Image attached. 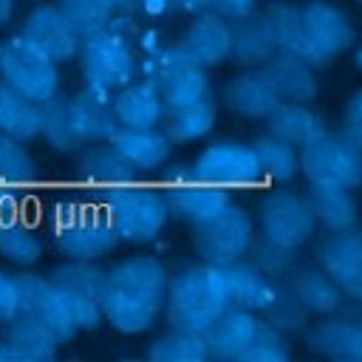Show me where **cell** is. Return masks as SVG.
Listing matches in <instances>:
<instances>
[{"instance_id": "1", "label": "cell", "mask_w": 362, "mask_h": 362, "mask_svg": "<svg viewBox=\"0 0 362 362\" xmlns=\"http://www.w3.org/2000/svg\"><path fill=\"white\" fill-rule=\"evenodd\" d=\"M170 272L158 257L130 255L107 269V283L102 294L105 322L119 334H144L156 325L164 311L170 291Z\"/></svg>"}, {"instance_id": "2", "label": "cell", "mask_w": 362, "mask_h": 362, "mask_svg": "<svg viewBox=\"0 0 362 362\" xmlns=\"http://www.w3.org/2000/svg\"><path fill=\"white\" fill-rule=\"evenodd\" d=\"M232 305L223 266L221 263H192L170 280L164 314L170 328L206 334L209 325Z\"/></svg>"}, {"instance_id": "3", "label": "cell", "mask_w": 362, "mask_h": 362, "mask_svg": "<svg viewBox=\"0 0 362 362\" xmlns=\"http://www.w3.org/2000/svg\"><path fill=\"white\" fill-rule=\"evenodd\" d=\"M141 34L136 28V14H119L116 23L93 37H88L79 48V71L82 79L93 88L116 93L127 82L141 74Z\"/></svg>"}, {"instance_id": "4", "label": "cell", "mask_w": 362, "mask_h": 362, "mask_svg": "<svg viewBox=\"0 0 362 362\" xmlns=\"http://www.w3.org/2000/svg\"><path fill=\"white\" fill-rule=\"evenodd\" d=\"M141 74L147 82L156 85V90L164 96L167 107L201 102L212 96L209 74L201 62H195L178 42L167 45L156 34H141Z\"/></svg>"}, {"instance_id": "5", "label": "cell", "mask_w": 362, "mask_h": 362, "mask_svg": "<svg viewBox=\"0 0 362 362\" xmlns=\"http://www.w3.org/2000/svg\"><path fill=\"white\" fill-rule=\"evenodd\" d=\"M113 229L119 232V238L124 243L133 246H144L161 238V232L167 229V221L173 218L167 195L153 184H122L116 189H110L102 201Z\"/></svg>"}, {"instance_id": "6", "label": "cell", "mask_w": 362, "mask_h": 362, "mask_svg": "<svg viewBox=\"0 0 362 362\" xmlns=\"http://www.w3.org/2000/svg\"><path fill=\"white\" fill-rule=\"evenodd\" d=\"M192 249L206 263H235L255 246V218L235 198L221 201L201 218L187 223Z\"/></svg>"}, {"instance_id": "7", "label": "cell", "mask_w": 362, "mask_h": 362, "mask_svg": "<svg viewBox=\"0 0 362 362\" xmlns=\"http://www.w3.org/2000/svg\"><path fill=\"white\" fill-rule=\"evenodd\" d=\"M119 240L122 238L99 201L74 204L54 226V246L68 260H102L119 246Z\"/></svg>"}, {"instance_id": "8", "label": "cell", "mask_w": 362, "mask_h": 362, "mask_svg": "<svg viewBox=\"0 0 362 362\" xmlns=\"http://www.w3.org/2000/svg\"><path fill=\"white\" fill-rule=\"evenodd\" d=\"M0 79L40 105L59 96L57 62L23 34L6 37L0 42Z\"/></svg>"}, {"instance_id": "9", "label": "cell", "mask_w": 362, "mask_h": 362, "mask_svg": "<svg viewBox=\"0 0 362 362\" xmlns=\"http://www.w3.org/2000/svg\"><path fill=\"white\" fill-rule=\"evenodd\" d=\"M48 277L57 286V291L62 294L79 334L96 331L105 322L102 294H105V283H107V269H99L96 260H68L65 257V263L54 266L48 272Z\"/></svg>"}, {"instance_id": "10", "label": "cell", "mask_w": 362, "mask_h": 362, "mask_svg": "<svg viewBox=\"0 0 362 362\" xmlns=\"http://www.w3.org/2000/svg\"><path fill=\"white\" fill-rule=\"evenodd\" d=\"M300 173L308 184L362 187V150L339 130L325 133L300 150Z\"/></svg>"}, {"instance_id": "11", "label": "cell", "mask_w": 362, "mask_h": 362, "mask_svg": "<svg viewBox=\"0 0 362 362\" xmlns=\"http://www.w3.org/2000/svg\"><path fill=\"white\" fill-rule=\"evenodd\" d=\"M192 170L201 181L223 192H243V189H257L266 184L255 147L243 141H215L204 147Z\"/></svg>"}, {"instance_id": "12", "label": "cell", "mask_w": 362, "mask_h": 362, "mask_svg": "<svg viewBox=\"0 0 362 362\" xmlns=\"http://www.w3.org/2000/svg\"><path fill=\"white\" fill-rule=\"evenodd\" d=\"M257 226H260V238H266L269 243L283 246L288 252H300L311 240L320 223L308 204V195H297L291 189H274L260 201Z\"/></svg>"}, {"instance_id": "13", "label": "cell", "mask_w": 362, "mask_h": 362, "mask_svg": "<svg viewBox=\"0 0 362 362\" xmlns=\"http://www.w3.org/2000/svg\"><path fill=\"white\" fill-rule=\"evenodd\" d=\"M356 34L348 14L325 0L305 6V57L314 65H328L351 51Z\"/></svg>"}, {"instance_id": "14", "label": "cell", "mask_w": 362, "mask_h": 362, "mask_svg": "<svg viewBox=\"0 0 362 362\" xmlns=\"http://www.w3.org/2000/svg\"><path fill=\"white\" fill-rule=\"evenodd\" d=\"M317 263L342 286L348 303L362 305V226L325 232L314 249Z\"/></svg>"}, {"instance_id": "15", "label": "cell", "mask_w": 362, "mask_h": 362, "mask_svg": "<svg viewBox=\"0 0 362 362\" xmlns=\"http://www.w3.org/2000/svg\"><path fill=\"white\" fill-rule=\"evenodd\" d=\"M17 288H20V311L34 317L37 322H42L59 342H74L79 337L71 311L62 300V294L57 291V286L51 283V277L20 269L17 274Z\"/></svg>"}, {"instance_id": "16", "label": "cell", "mask_w": 362, "mask_h": 362, "mask_svg": "<svg viewBox=\"0 0 362 362\" xmlns=\"http://www.w3.org/2000/svg\"><path fill=\"white\" fill-rule=\"evenodd\" d=\"M322 317L305 331V348L337 362H362V305Z\"/></svg>"}, {"instance_id": "17", "label": "cell", "mask_w": 362, "mask_h": 362, "mask_svg": "<svg viewBox=\"0 0 362 362\" xmlns=\"http://www.w3.org/2000/svg\"><path fill=\"white\" fill-rule=\"evenodd\" d=\"M20 34L28 42H34L40 51H45L54 62H68V59L79 57V48L85 42L82 34L76 31V25L59 8V3H42V6L31 8L28 17L23 20Z\"/></svg>"}, {"instance_id": "18", "label": "cell", "mask_w": 362, "mask_h": 362, "mask_svg": "<svg viewBox=\"0 0 362 362\" xmlns=\"http://www.w3.org/2000/svg\"><path fill=\"white\" fill-rule=\"evenodd\" d=\"M161 189L167 195V204H170L173 218L184 221V223L201 218L204 212H209L221 201L232 198V192H223V189L201 181L192 167H173V170H167Z\"/></svg>"}, {"instance_id": "19", "label": "cell", "mask_w": 362, "mask_h": 362, "mask_svg": "<svg viewBox=\"0 0 362 362\" xmlns=\"http://www.w3.org/2000/svg\"><path fill=\"white\" fill-rule=\"evenodd\" d=\"M178 45L204 68H215L232 57V23L215 8L192 14V23L184 28Z\"/></svg>"}, {"instance_id": "20", "label": "cell", "mask_w": 362, "mask_h": 362, "mask_svg": "<svg viewBox=\"0 0 362 362\" xmlns=\"http://www.w3.org/2000/svg\"><path fill=\"white\" fill-rule=\"evenodd\" d=\"M221 99L240 119H269V113L283 102L277 88H274V82L263 71V65L235 74L223 85Z\"/></svg>"}, {"instance_id": "21", "label": "cell", "mask_w": 362, "mask_h": 362, "mask_svg": "<svg viewBox=\"0 0 362 362\" xmlns=\"http://www.w3.org/2000/svg\"><path fill=\"white\" fill-rule=\"evenodd\" d=\"M314 68L317 65L305 54H294V51H274L263 62V71L274 82L283 102H314L317 99L320 82H317Z\"/></svg>"}, {"instance_id": "22", "label": "cell", "mask_w": 362, "mask_h": 362, "mask_svg": "<svg viewBox=\"0 0 362 362\" xmlns=\"http://www.w3.org/2000/svg\"><path fill=\"white\" fill-rule=\"evenodd\" d=\"M113 110L122 127H161L170 107L153 82L136 76L113 93Z\"/></svg>"}, {"instance_id": "23", "label": "cell", "mask_w": 362, "mask_h": 362, "mask_svg": "<svg viewBox=\"0 0 362 362\" xmlns=\"http://www.w3.org/2000/svg\"><path fill=\"white\" fill-rule=\"evenodd\" d=\"M288 288L300 297V303L320 317L337 314L345 308V291L342 286L320 266V263H305V266H294L291 274L286 277Z\"/></svg>"}, {"instance_id": "24", "label": "cell", "mask_w": 362, "mask_h": 362, "mask_svg": "<svg viewBox=\"0 0 362 362\" xmlns=\"http://www.w3.org/2000/svg\"><path fill=\"white\" fill-rule=\"evenodd\" d=\"M260 322L263 320L257 317V311H249V308H240V305H229L206 331L212 359H223V362L240 359L246 354V348L252 345Z\"/></svg>"}, {"instance_id": "25", "label": "cell", "mask_w": 362, "mask_h": 362, "mask_svg": "<svg viewBox=\"0 0 362 362\" xmlns=\"http://www.w3.org/2000/svg\"><path fill=\"white\" fill-rule=\"evenodd\" d=\"M110 141L139 173L164 167L175 147L173 139L164 133V127H122L119 124L113 130Z\"/></svg>"}, {"instance_id": "26", "label": "cell", "mask_w": 362, "mask_h": 362, "mask_svg": "<svg viewBox=\"0 0 362 362\" xmlns=\"http://www.w3.org/2000/svg\"><path fill=\"white\" fill-rule=\"evenodd\" d=\"M223 266V277H226V288H229V300L232 305L249 308L263 314L269 308V303L277 294V280L269 277L255 260H235V263H221Z\"/></svg>"}, {"instance_id": "27", "label": "cell", "mask_w": 362, "mask_h": 362, "mask_svg": "<svg viewBox=\"0 0 362 362\" xmlns=\"http://www.w3.org/2000/svg\"><path fill=\"white\" fill-rule=\"evenodd\" d=\"M136 173H139V170L113 147L110 139H107V141H93V144H88V150H85L82 158H79V175H82V181H88L93 189H99V192H105V195H107L110 189H116V187L133 181Z\"/></svg>"}, {"instance_id": "28", "label": "cell", "mask_w": 362, "mask_h": 362, "mask_svg": "<svg viewBox=\"0 0 362 362\" xmlns=\"http://www.w3.org/2000/svg\"><path fill=\"white\" fill-rule=\"evenodd\" d=\"M71 99V107H74V116L79 122V130L85 136L88 144L93 141H107L113 136V130L119 127L116 122V110H113V93L102 90V88H93V85H82Z\"/></svg>"}, {"instance_id": "29", "label": "cell", "mask_w": 362, "mask_h": 362, "mask_svg": "<svg viewBox=\"0 0 362 362\" xmlns=\"http://www.w3.org/2000/svg\"><path fill=\"white\" fill-rule=\"evenodd\" d=\"M266 124H269V133L291 141L300 150L328 133V124L317 110L308 107V102H280L269 113Z\"/></svg>"}, {"instance_id": "30", "label": "cell", "mask_w": 362, "mask_h": 362, "mask_svg": "<svg viewBox=\"0 0 362 362\" xmlns=\"http://www.w3.org/2000/svg\"><path fill=\"white\" fill-rule=\"evenodd\" d=\"M42 130V105L14 90L0 79V133L14 136L20 141L37 139Z\"/></svg>"}, {"instance_id": "31", "label": "cell", "mask_w": 362, "mask_h": 362, "mask_svg": "<svg viewBox=\"0 0 362 362\" xmlns=\"http://www.w3.org/2000/svg\"><path fill=\"white\" fill-rule=\"evenodd\" d=\"M260 20L274 42V51L305 54V6L277 0L263 8Z\"/></svg>"}, {"instance_id": "32", "label": "cell", "mask_w": 362, "mask_h": 362, "mask_svg": "<svg viewBox=\"0 0 362 362\" xmlns=\"http://www.w3.org/2000/svg\"><path fill=\"white\" fill-rule=\"evenodd\" d=\"M348 187H331V184H308V204L317 215V223L325 232L354 226L359 221V206Z\"/></svg>"}, {"instance_id": "33", "label": "cell", "mask_w": 362, "mask_h": 362, "mask_svg": "<svg viewBox=\"0 0 362 362\" xmlns=\"http://www.w3.org/2000/svg\"><path fill=\"white\" fill-rule=\"evenodd\" d=\"M42 252L45 240L28 221H20L14 215L0 218V257L6 263L17 269H31L42 260Z\"/></svg>"}, {"instance_id": "34", "label": "cell", "mask_w": 362, "mask_h": 362, "mask_svg": "<svg viewBox=\"0 0 362 362\" xmlns=\"http://www.w3.org/2000/svg\"><path fill=\"white\" fill-rule=\"evenodd\" d=\"M215 122H218V105L209 96V99H201V102L170 107L161 127L173 139V144H192V141L209 136Z\"/></svg>"}, {"instance_id": "35", "label": "cell", "mask_w": 362, "mask_h": 362, "mask_svg": "<svg viewBox=\"0 0 362 362\" xmlns=\"http://www.w3.org/2000/svg\"><path fill=\"white\" fill-rule=\"evenodd\" d=\"M40 136L45 139L48 147H54L59 153H76V150L88 147V141L79 130V122L74 116L71 99H62V96H54V99L42 102V130H40Z\"/></svg>"}, {"instance_id": "36", "label": "cell", "mask_w": 362, "mask_h": 362, "mask_svg": "<svg viewBox=\"0 0 362 362\" xmlns=\"http://www.w3.org/2000/svg\"><path fill=\"white\" fill-rule=\"evenodd\" d=\"M274 54V42L260 17L249 14L232 20V62L240 68H260Z\"/></svg>"}, {"instance_id": "37", "label": "cell", "mask_w": 362, "mask_h": 362, "mask_svg": "<svg viewBox=\"0 0 362 362\" xmlns=\"http://www.w3.org/2000/svg\"><path fill=\"white\" fill-rule=\"evenodd\" d=\"M252 147L263 167L266 184H288L300 173V147H294L291 141L274 133H266V136H257Z\"/></svg>"}, {"instance_id": "38", "label": "cell", "mask_w": 362, "mask_h": 362, "mask_svg": "<svg viewBox=\"0 0 362 362\" xmlns=\"http://www.w3.org/2000/svg\"><path fill=\"white\" fill-rule=\"evenodd\" d=\"M6 339H11V342L23 351V356H25L28 362L54 359L57 351H59V345H62L42 322H37L34 317H28V314H23V311H17V317H11V320L6 322Z\"/></svg>"}, {"instance_id": "39", "label": "cell", "mask_w": 362, "mask_h": 362, "mask_svg": "<svg viewBox=\"0 0 362 362\" xmlns=\"http://www.w3.org/2000/svg\"><path fill=\"white\" fill-rule=\"evenodd\" d=\"M147 356L153 362H206L212 359V351H209L206 334L173 328L150 342Z\"/></svg>"}, {"instance_id": "40", "label": "cell", "mask_w": 362, "mask_h": 362, "mask_svg": "<svg viewBox=\"0 0 362 362\" xmlns=\"http://www.w3.org/2000/svg\"><path fill=\"white\" fill-rule=\"evenodd\" d=\"M57 3L65 11V17L76 25L82 40L110 28L116 23V17L122 14L113 0H57Z\"/></svg>"}, {"instance_id": "41", "label": "cell", "mask_w": 362, "mask_h": 362, "mask_svg": "<svg viewBox=\"0 0 362 362\" xmlns=\"http://www.w3.org/2000/svg\"><path fill=\"white\" fill-rule=\"evenodd\" d=\"M37 181V164L20 139L0 133V184L28 187Z\"/></svg>"}, {"instance_id": "42", "label": "cell", "mask_w": 362, "mask_h": 362, "mask_svg": "<svg viewBox=\"0 0 362 362\" xmlns=\"http://www.w3.org/2000/svg\"><path fill=\"white\" fill-rule=\"evenodd\" d=\"M263 314L272 325L283 328L286 334H294V331H305L311 311L300 303V297L288 288V283H283V286H277V294H274V300L269 303V308Z\"/></svg>"}, {"instance_id": "43", "label": "cell", "mask_w": 362, "mask_h": 362, "mask_svg": "<svg viewBox=\"0 0 362 362\" xmlns=\"http://www.w3.org/2000/svg\"><path fill=\"white\" fill-rule=\"evenodd\" d=\"M291 356V342L288 334L277 325H272L269 320L260 322L252 345L246 348V354L240 356V362H286Z\"/></svg>"}, {"instance_id": "44", "label": "cell", "mask_w": 362, "mask_h": 362, "mask_svg": "<svg viewBox=\"0 0 362 362\" xmlns=\"http://www.w3.org/2000/svg\"><path fill=\"white\" fill-rule=\"evenodd\" d=\"M249 260H255L269 277L277 280V277H288L291 274V269L297 266V252H288V249L274 246L266 238H260V240H255V246L249 252Z\"/></svg>"}, {"instance_id": "45", "label": "cell", "mask_w": 362, "mask_h": 362, "mask_svg": "<svg viewBox=\"0 0 362 362\" xmlns=\"http://www.w3.org/2000/svg\"><path fill=\"white\" fill-rule=\"evenodd\" d=\"M215 8V0H139V14L161 17V14H201Z\"/></svg>"}, {"instance_id": "46", "label": "cell", "mask_w": 362, "mask_h": 362, "mask_svg": "<svg viewBox=\"0 0 362 362\" xmlns=\"http://www.w3.org/2000/svg\"><path fill=\"white\" fill-rule=\"evenodd\" d=\"M342 133L362 150V88L354 90L342 107Z\"/></svg>"}, {"instance_id": "47", "label": "cell", "mask_w": 362, "mask_h": 362, "mask_svg": "<svg viewBox=\"0 0 362 362\" xmlns=\"http://www.w3.org/2000/svg\"><path fill=\"white\" fill-rule=\"evenodd\" d=\"M20 311V288H17V277L0 272V322L6 325L11 317H17Z\"/></svg>"}, {"instance_id": "48", "label": "cell", "mask_w": 362, "mask_h": 362, "mask_svg": "<svg viewBox=\"0 0 362 362\" xmlns=\"http://www.w3.org/2000/svg\"><path fill=\"white\" fill-rule=\"evenodd\" d=\"M257 0H215V11H221L226 20H240L255 14Z\"/></svg>"}, {"instance_id": "49", "label": "cell", "mask_w": 362, "mask_h": 362, "mask_svg": "<svg viewBox=\"0 0 362 362\" xmlns=\"http://www.w3.org/2000/svg\"><path fill=\"white\" fill-rule=\"evenodd\" d=\"M0 362H28L25 356H23V351L11 342V339H0Z\"/></svg>"}, {"instance_id": "50", "label": "cell", "mask_w": 362, "mask_h": 362, "mask_svg": "<svg viewBox=\"0 0 362 362\" xmlns=\"http://www.w3.org/2000/svg\"><path fill=\"white\" fill-rule=\"evenodd\" d=\"M14 17V0H0V28H6Z\"/></svg>"}, {"instance_id": "51", "label": "cell", "mask_w": 362, "mask_h": 362, "mask_svg": "<svg viewBox=\"0 0 362 362\" xmlns=\"http://www.w3.org/2000/svg\"><path fill=\"white\" fill-rule=\"evenodd\" d=\"M122 14H139V0H113Z\"/></svg>"}, {"instance_id": "52", "label": "cell", "mask_w": 362, "mask_h": 362, "mask_svg": "<svg viewBox=\"0 0 362 362\" xmlns=\"http://www.w3.org/2000/svg\"><path fill=\"white\" fill-rule=\"evenodd\" d=\"M354 65L362 71V48H356V54H354Z\"/></svg>"}, {"instance_id": "53", "label": "cell", "mask_w": 362, "mask_h": 362, "mask_svg": "<svg viewBox=\"0 0 362 362\" xmlns=\"http://www.w3.org/2000/svg\"><path fill=\"white\" fill-rule=\"evenodd\" d=\"M354 3H362V0H354Z\"/></svg>"}]
</instances>
